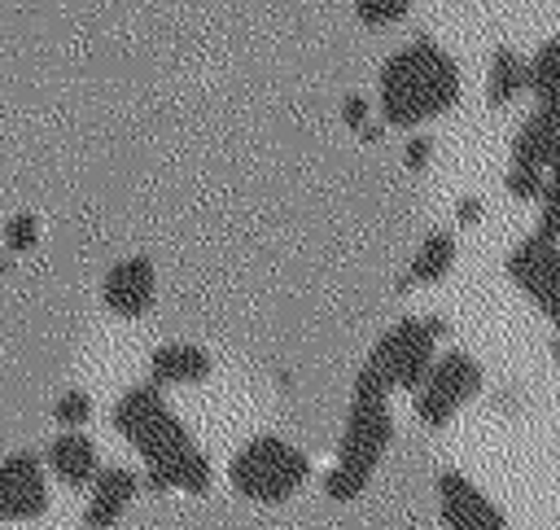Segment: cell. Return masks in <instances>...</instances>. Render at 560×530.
I'll list each match as a JSON object with an SVG mask.
<instances>
[{
  "instance_id": "1",
  "label": "cell",
  "mask_w": 560,
  "mask_h": 530,
  "mask_svg": "<svg viewBox=\"0 0 560 530\" xmlns=\"http://www.w3.org/2000/svg\"><path fill=\"white\" fill-rule=\"evenodd\" d=\"M459 101V66L433 39H411L385 57L376 74V114L385 127L416 131L429 118H442Z\"/></svg>"
},
{
  "instance_id": "2",
  "label": "cell",
  "mask_w": 560,
  "mask_h": 530,
  "mask_svg": "<svg viewBox=\"0 0 560 530\" xmlns=\"http://www.w3.org/2000/svg\"><path fill=\"white\" fill-rule=\"evenodd\" d=\"M394 442V407H389V385H381L368 368L354 372L350 390V412L332 451V464L324 469V495L337 504L359 499V491L372 482L385 447Z\"/></svg>"
},
{
  "instance_id": "3",
  "label": "cell",
  "mask_w": 560,
  "mask_h": 530,
  "mask_svg": "<svg viewBox=\"0 0 560 530\" xmlns=\"http://www.w3.org/2000/svg\"><path fill=\"white\" fill-rule=\"evenodd\" d=\"M311 477V460L280 434H249L228 460V486L249 504H284Z\"/></svg>"
},
{
  "instance_id": "4",
  "label": "cell",
  "mask_w": 560,
  "mask_h": 530,
  "mask_svg": "<svg viewBox=\"0 0 560 530\" xmlns=\"http://www.w3.org/2000/svg\"><path fill=\"white\" fill-rule=\"evenodd\" d=\"M442 320L438 315H402L398 324H389L381 337H376V346L368 350V359H363V368L381 381V385H389V394H398V390H416L420 381H424V372L433 368V359H438V337H442Z\"/></svg>"
},
{
  "instance_id": "5",
  "label": "cell",
  "mask_w": 560,
  "mask_h": 530,
  "mask_svg": "<svg viewBox=\"0 0 560 530\" xmlns=\"http://www.w3.org/2000/svg\"><path fill=\"white\" fill-rule=\"evenodd\" d=\"M114 429L127 438V447L149 464L166 451H175L179 442H188V429L184 420L171 412V403L162 399V385L144 381V385H131L114 399V412H109Z\"/></svg>"
},
{
  "instance_id": "6",
  "label": "cell",
  "mask_w": 560,
  "mask_h": 530,
  "mask_svg": "<svg viewBox=\"0 0 560 530\" xmlns=\"http://www.w3.org/2000/svg\"><path fill=\"white\" fill-rule=\"evenodd\" d=\"M481 390V364L468 350H442L424 381L411 390L416 420L424 429H446Z\"/></svg>"
},
{
  "instance_id": "7",
  "label": "cell",
  "mask_w": 560,
  "mask_h": 530,
  "mask_svg": "<svg viewBox=\"0 0 560 530\" xmlns=\"http://www.w3.org/2000/svg\"><path fill=\"white\" fill-rule=\"evenodd\" d=\"M508 276L525 289L529 302L542 307V315L560 333V245L542 232H529L525 241L512 245L508 254Z\"/></svg>"
},
{
  "instance_id": "8",
  "label": "cell",
  "mask_w": 560,
  "mask_h": 530,
  "mask_svg": "<svg viewBox=\"0 0 560 530\" xmlns=\"http://www.w3.org/2000/svg\"><path fill=\"white\" fill-rule=\"evenodd\" d=\"M48 508V464L31 451L0 456V521H35Z\"/></svg>"
},
{
  "instance_id": "9",
  "label": "cell",
  "mask_w": 560,
  "mask_h": 530,
  "mask_svg": "<svg viewBox=\"0 0 560 530\" xmlns=\"http://www.w3.org/2000/svg\"><path fill=\"white\" fill-rule=\"evenodd\" d=\"M438 517L451 526V530H508V517L503 508L464 473L446 469L438 473Z\"/></svg>"
},
{
  "instance_id": "10",
  "label": "cell",
  "mask_w": 560,
  "mask_h": 530,
  "mask_svg": "<svg viewBox=\"0 0 560 530\" xmlns=\"http://www.w3.org/2000/svg\"><path fill=\"white\" fill-rule=\"evenodd\" d=\"M101 302H105V311L118 315V320H140V315H149L153 302H158V272H153V263H149L144 254L118 258V263L105 272V280H101Z\"/></svg>"
},
{
  "instance_id": "11",
  "label": "cell",
  "mask_w": 560,
  "mask_h": 530,
  "mask_svg": "<svg viewBox=\"0 0 560 530\" xmlns=\"http://www.w3.org/2000/svg\"><path fill=\"white\" fill-rule=\"evenodd\" d=\"M214 482V469L206 460V451L188 438L179 442L175 451L149 460V473H144V486L149 491H179V495H206Z\"/></svg>"
},
{
  "instance_id": "12",
  "label": "cell",
  "mask_w": 560,
  "mask_h": 530,
  "mask_svg": "<svg viewBox=\"0 0 560 530\" xmlns=\"http://www.w3.org/2000/svg\"><path fill=\"white\" fill-rule=\"evenodd\" d=\"M140 491V477L122 464H109L101 469L92 482H88V499H83V526L88 530H114L122 521V512L131 508Z\"/></svg>"
},
{
  "instance_id": "13",
  "label": "cell",
  "mask_w": 560,
  "mask_h": 530,
  "mask_svg": "<svg viewBox=\"0 0 560 530\" xmlns=\"http://www.w3.org/2000/svg\"><path fill=\"white\" fill-rule=\"evenodd\" d=\"M44 464H48V477H57L61 486L88 491V482L101 473V451L83 429H61V434H52Z\"/></svg>"
},
{
  "instance_id": "14",
  "label": "cell",
  "mask_w": 560,
  "mask_h": 530,
  "mask_svg": "<svg viewBox=\"0 0 560 530\" xmlns=\"http://www.w3.org/2000/svg\"><path fill=\"white\" fill-rule=\"evenodd\" d=\"M210 377V355L192 342H162L149 355V381L153 385H197Z\"/></svg>"
},
{
  "instance_id": "15",
  "label": "cell",
  "mask_w": 560,
  "mask_h": 530,
  "mask_svg": "<svg viewBox=\"0 0 560 530\" xmlns=\"http://www.w3.org/2000/svg\"><path fill=\"white\" fill-rule=\"evenodd\" d=\"M521 92H529V61H521L512 48H494L490 74H486V101L494 110L512 105Z\"/></svg>"
},
{
  "instance_id": "16",
  "label": "cell",
  "mask_w": 560,
  "mask_h": 530,
  "mask_svg": "<svg viewBox=\"0 0 560 530\" xmlns=\"http://www.w3.org/2000/svg\"><path fill=\"white\" fill-rule=\"evenodd\" d=\"M451 267H455V237H451L446 228H433V232L420 241L416 258H411L407 285H438Z\"/></svg>"
},
{
  "instance_id": "17",
  "label": "cell",
  "mask_w": 560,
  "mask_h": 530,
  "mask_svg": "<svg viewBox=\"0 0 560 530\" xmlns=\"http://www.w3.org/2000/svg\"><path fill=\"white\" fill-rule=\"evenodd\" d=\"M529 92L538 96V110L560 118V35L538 44V53L529 57Z\"/></svg>"
},
{
  "instance_id": "18",
  "label": "cell",
  "mask_w": 560,
  "mask_h": 530,
  "mask_svg": "<svg viewBox=\"0 0 560 530\" xmlns=\"http://www.w3.org/2000/svg\"><path fill=\"white\" fill-rule=\"evenodd\" d=\"M35 241H39V219H35V215H13V219H4L0 245H4V254H9V258L31 254V250H35Z\"/></svg>"
},
{
  "instance_id": "19",
  "label": "cell",
  "mask_w": 560,
  "mask_h": 530,
  "mask_svg": "<svg viewBox=\"0 0 560 530\" xmlns=\"http://www.w3.org/2000/svg\"><path fill=\"white\" fill-rule=\"evenodd\" d=\"M350 4H354L359 22H368V26H394L411 9V0H350Z\"/></svg>"
},
{
  "instance_id": "20",
  "label": "cell",
  "mask_w": 560,
  "mask_h": 530,
  "mask_svg": "<svg viewBox=\"0 0 560 530\" xmlns=\"http://www.w3.org/2000/svg\"><path fill=\"white\" fill-rule=\"evenodd\" d=\"M88 416H92V399H88L83 390H66V394L52 403V420H57L61 429H83Z\"/></svg>"
},
{
  "instance_id": "21",
  "label": "cell",
  "mask_w": 560,
  "mask_h": 530,
  "mask_svg": "<svg viewBox=\"0 0 560 530\" xmlns=\"http://www.w3.org/2000/svg\"><path fill=\"white\" fill-rule=\"evenodd\" d=\"M538 232L560 245V180H547V188L538 197Z\"/></svg>"
},
{
  "instance_id": "22",
  "label": "cell",
  "mask_w": 560,
  "mask_h": 530,
  "mask_svg": "<svg viewBox=\"0 0 560 530\" xmlns=\"http://www.w3.org/2000/svg\"><path fill=\"white\" fill-rule=\"evenodd\" d=\"M368 114H372L368 96L350 92V96L341 101V118H346V127H354V131H363V136H376V127H368Z\"/></svg>"
},
{
  "instance_id": "23",
  "label": "cell",
  "mask_w": 560,
  "mask_h": 530,
  "mask_svg": "<svg viewBox=\"0 0 560 530\" xmlns=\"http://www.w3.org/2000/svg\"><path fill=\"white\" fill-rule=\"evenodd\" d=\"M429 158H433V140H429V136H411V140L402 145V166H407V171H424Z\"/></svg>"
},
{
  "instance_id": "24",
  "label": "cell",
  "mask_w": 560,
  "mask_h": 530,
  "mask_svg": "<svg viewBox=\"0 0 560 530\" xmlns=\"http://www.w3.org/2000/svg\"><path fill=\"white\" fill-rule=\"evenodd\" d=\"M556 118V114H551ZM547 175L560 180V118H556V131H551V158H547Z\"/></svg>"
},
{
  "instance_id": "25",
  "label": "cell",
  "mask_w": 560,
  "mask_h": 530,
  "mask_svg": "<svg viewBox=\"0 0 560 530\" xmlns=\"http://www.w3.org/2000/svg\"><path fill=\"white\" fill-rule=\"evenodd\" d=\"M477 215H481V201H477V197H472V201L464 197V201H459V223H477Z\"/></svg>"
}]
</instances>
